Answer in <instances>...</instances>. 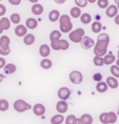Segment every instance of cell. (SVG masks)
I'll return each mask as SVG.
<instances>
[{
	"label": "cell",
	"instance_id": "obj_46",
	"mask_svg": "<svg viewBox=\"0 0 119 124\" xmlns=\"http://www.w3.org/2000/svg\"><path fill=\"white\" fill-rule=\"evenodd\" d=\"M115 23L117 24V25H119V14H118L117 16L115 17Z\"/></svg>",
	"mask_w": 119,
	"mask_h": 124
},
{
	"label": "cell",
	"instance_id": "obj_1",
	"mask_svg": "<svg viewBox=\"0 0 119 124\" xmlns=\"http://www.w3.org/2000/svg\"><path fill=\"white\" fill-rule=\"evenodd\" d=\"M110 43V36L108 34H100L97 38V42L94 46V54L95 56L104 57L108 53V46Z\"/></svg>",
	"mask_w": 119,
	"mask_h": 124
},
{
	"label": "cell",
	"instance_id": "obj_4",
	"mask_svg": "<svg viewBox=\"0 0 119 124\" xmlns=\"http://www.w3.org/2000/svg\"><path fill=\"white\" fill-rule=\"evenodd\" d=\"M14 109L18 111V113H23V111H26L32 108V105L30 103H27L22 99H19V100H16L14 102Z\"/></svg>",
	"mask_w": 119,
	"mask_h": 124
},
{
	"label": "cell",
	"instance_id": "obj_31",
	"mask_svg": "<svg viewBox=\"0 0 119 124\" xmlns=\"http://www.w3.org/2000/svg\"><path fill=\"white\" fill-rule=\"evenodd\" d=\"M10 107V104L8 102L5 100V99H1L0 100V111H7Z\"/></svg>",
	"mask_w": 119,
	"mask_h": 124
},
{
	"label": "cell",
	"instance_id": "obj_42",
	"mask_svg": "<svg viewBox=\"0 0 119 124\" xmlns=\"http://www.w3.org/2000/svg\"><path fill=\"white\" fill-rule=\"evenodd\" d=\"M58 42H59V41H58ZM58 42H52V43H51V47L54 49V51H59V49H60Z\"/></svg>",
	"mask_w": 119,
	"mask_h": 124
},
{
	"label": "cell",
	"instance_id": "obj_54",
	"mask_svg": "<svg viewBox=\"0 0 119 124\" xmlns=\"http://www.w3.org/2000/svg\"><path fill=\"white\" fill-rule=\"evenodd\" d=\"M117 115H118V116H119V107H118V111H117Z\"/></svg>",
	"mask_w": 119,
	"mask_h": 124
},
{
	"label": "cell",
	"instance_id": "obj_48",
	"mask_svg": "<svg viewBox=\"0 0 119 124\" xmlns=\"http://www.w3.org/2000/svg\"><path fill=\"white\" fill-rule=\"evenodd\" d=\"M4 78H5V76H4V75H2V74H0V83L3 81Z\"/></svg>",
	"mask_w": 119,
	"mask_h": 124
},
{
	"label": "cell",
	"instance_id": "obj_3",
	"mask_svg": "<svg viewBox=\"0 0 119 124\" xmlns=\"http://www.w3.org/2000/svg\"><path fill=\"white\" fill-rule=\"evenodd\" d=\"M118 115L114 111H109V113H102L99 116V121L102 124H113L117 121Z\"/></svg>",
	"mask_w": 119,
	"mask_h": 124
},
{
	"label": "cell",
	"instance_id": "obj_2",
	"mask_svg": "<svg viewBox=\"0 0 119 124\" xmlns=\"http://www.w3.org/2000/svg\"><path fill=\"white\" fill-rule=\"evenodd\" d=\"M59 23H60V32L61 33H71L73 30V24H72L71 18L68 15H61L59 18Z\"/></svg>",
	"mask_w": 119,
	"mask_h": 124
},
{
	"label": "cell",
	"instance_id": "obj_11",
	"mask_svg": "<svg viewBox=\"0 0 119 124\" xmlns=\"http://www.w3.org/2000/svg\"><path fill=\"white\" fill-rule=\"evenodd\" d=\"M15 34L18 37H24L27 35V27H26V25H22V24H18V25L15 27Z\"/></svg>",
	"mask_w": 119,
	"mask_h": 124
},
{
	"label": "cell",
	"instance_id": "obj_41",
	"mask_svg": "<svg viewBox=\"0 0 119 124\" xmlns=\"http://www.w3.org/2000/svg\"><path fill=\"white\" fill-rule=\"evenodd\" d=\"M5 13H7V8L3 4H0V17L4 16Z\"/></svg>",
	"mask_w": 119,
	"mask_h": 124
},
{
	"label": "cell",
	"instance_id": "obj_53",
	"mask_svg": "<svg viewBox=\"0 0 119 124\" xmlns=\"http://www.w3.org/2000/svg\"><path fill=\"white\" fill-rule=\"evenodd\" d=\"M116 65H117V66H119V58H118V60L116 61Z\"/></svg>",
	"mask_w": 119,
	"mask_h": 124
},
{
	"label": "cell",
	"instance_id": "obj_36",
	"mask_svg": "<svg viewBox=\"0 0 119 124\" xmlns=\"http://www.w3.org/2000/svg\"><path fill=\"white\" fill-rule=\"evenodd\" d=\"M10 42H11V40L8 36H1V38H0V44L10 47Z\"/></svg>",
	"mask_w": 119,
	"mask_h": 124
},
{
	"label": "cell",
	"instance_id": "obj_14",
	"mask_svg": "<svg viewBox=\"0 0 119 124\" xmlns=\"http://www.w3.org/2000/svg\"><path fill=\"white\" fill-rule=\"evenodd\" d=\"M65 121V118L63 117V115L61 114H57L54 115L51 118V124H62Z\"/></svg>",
	"mask_w": 119,
	"mask_h": 124
},
{
	"label": "cell",
	"instance_id": "obj_15",
	"mask_svg": "<svg viewBox=\"0 0 119 124\" xmlns=\"http://www.w3.org/2000/svg\"><path fill=\"white\" fill-rule=\"evenodd\" d=\"M106 84L109 85L110 88L115 89L118 87V80H117V78H115V77H113V76L108 77V78H106Z\"/></svg>",
	"mask_w": 119,
	"mask_h": 124
},
{
	"label": "cell",
	"instance_id": "obj_32",
	"mask_svg": "<svg viewBox=\"0 0 119 124\" xmlns=\"http://www.w3.org/2000/svg\"><path fill=\"white\" fill-rule=\"evenodd\" d=\"M10 20H11V22H12V23H14V24H19L20 20H21L20 15H19V14H17V13L12 14V15H11V17H10Z\"/></svg>",
	"mask_w": 119,
	"mask_h": 124
},
{
	"label": "cell",
	"instance_id": "obj_39",
	"mask_svg": "<svg viewBox=\"0 0 119 124\" xmlns=\"http://www.w3.org/2000/svg\"><path fill=\"white\" fill-rule=\"evenodd\" d=\"M75 3H76V5L78 8H85L87 3H89V1L87 0H75Z\"/></svg>",
	"mask_w": 119,
	"mask_h": 124
},
{
	"label": "cell",
	"instance_id": "obj_10",
	"mask_svg": "<svg viewBox=\"0 0 119 124\" xmlns=\"http://www.w3.org/2000/svg\"><path fill=\"white\" fill-rule=\"evenodd\" d=\"M68 105L65 101H62V100H59L56 104V110L58 111V114H64L68 111Z\"/></svg>",
	"mask_w": 119,
	"mask_h": 124
},
{
	"label": "cell",
	"instance_id": "obj_49",
	"mask_svg": "<svg viewBox=\"0 0 119 124\" xmlns=\"http://www.w3.org/2000/svg\"><path fill=\"white\" fill-rule=\"evenodd\" d=\"M3 31H4V30H3V27H2V25H1V23H0V35H1V34H2V33H3Z\"/></svg>",
	"mask_w": 119,
	"mask_h": 124
},
{
	"label": "cell",
	"instance_id": "obj_12",
	"mask_svg": "<svg viewBox=\"0 0 119 124\" xmlns=\"http://www.w3.org/2000/svg\"><path fill=\"white\" fill-rule=\"evenodd\" d=\"M105 14L109 18H115L118 15V8L116 5H109V8H106Z\"/></svg>",
	"mask_w": 119,
	"mask_h": 124
},
{
	"label": "cell",
	"instance_id": "obj_22",
	"mask_svg": "<svg viewBox=\"0 0 119 124\" xmlns=\"http://www.w3.org/2000/svg\"><path fill=\"white\" fill-rule=\"evenodd\" d=\"M16 70H17V67L13 63H8V64H7V65L4 66V73L8 74V75H12V74H14L15 72H16Z\"/></svg>",
	"mask_w": 119,
	"mask_h": 124
},
{
	"label": "cell",
	"instance_id": "obj_33",
	"mask_svg": "<svg viewBox=\"0 0 119 124\" xmlns=\"http://www.w3.org/2000/svg\"><path fill=\"white\" fill-rule=\"evenodd\" d=\"M58 43H59V47H60L61 51H67V49L70 47V44H68V42L67 41V40H64V39H61Z\"/></svg>",
	"mask_w": 119,
	"mask_h": 124
},
{
	"label": "cell",
	"instance_id": "obj_51",
	"mask_svg": "<svg viewBox=\"0 0 119 124\" xmlns=\"http://www.w3.org/2000/svg\"><path fill=\"white\" fill-rule=\"evenodd\" d=\"M115 3H116V7L119 10V0H115Z\"/></svg>",
	"mask_w": 119,
	"mask_h": 124
},
{
	"label": "cell",
	"instance_id": "obj_43",
	"mask_svg": "<svg viewBox=\"0 0 119 124\" xmlns=\"http://www.w3.org/2000/svg\"><path fill=\"white\" fill-rule=\"evenodd\" d=\"M7 65V62H5V59L0 57V69H4V66Z\"/></svg>",
	"mask_w": 119,
	"mask_h": 124
},
{
	"label": "cell",
	"instance_id": "obj_47",
	"mask_svg": "<svg viewBox=\"0 0 119 124\" xmlns=\"http://www.w3.org/2000/svg\"><path fill=\"white\" fill-rule=\"evenodd\" d=\"M76 124H84L82 122V120L80 119V118H77V120H76Z\"/></svg>",
	"mask_w": 119,
	"mask_h": 124
},
{
	"label": "cell",
	"instance_id": "obj_9",
	"mask_svg": "<svg viewBox=\"0 0 119 124\" xmlns=\"http://www.w3.org/2000/svg\"><path fill=\"white\" fill-rule=\"evenodd\" d=\"M45 111H46L45 106L43 104H41V103H37V104L34 105V107H33L34 115H36V116H38V117L43 116V115L45 114Z\"/></svg>",
	"mask_w": 119,
	"mask_h": 124
},
{
	"label": "cell",
	"instance_id": "obj_52",
	"mask_svg": "<svg viewBox=\"0 0 119 124\" xmlns=\"http://www.w3.org/2000/svg\"><path fill=\"white\" fill-rule=\"evenodd\" d=\"M87 1H89L90 3H94V2H96L97 0H87Z\"/></svg>",
	"mask_w": 119,
	"mask_h": 124
},
{
	"label": "cell",
	"instance_id": "obj_24",
	"mask_svg": "<svg viewBox=\"0 0 119 124\" xmlns=\"http://www.w3.org/2000/svg\"><path fill=\"white\" fill-rule=\"evenodd\" d=\"M23 42H24V44H26V45H32L33 43L35 42V36H34L33 34H27L26 36H24Z\"/></svg>",
	"mask_w": 119,
	"mask_h": 124
},
{
	"label": "cell",
	"instance_id": "obj_20",
	"mask_svg": "<svg viewBox=\"0 0 119 124\" xmlns=\"http://www.w3.org/2000/svg\"><path fill=\"white\" fill-rule=\"evenodd\" d=\"M103 59H104L105 65H111L114 62H116V57L113 54H106L104 57H103Z\"/></svg>",
	"mask_w": 119,
	"mask_h": 124
},
{
	"label": "cell",
	"instance_id": "obj_55",
	"mask_svg": "<svg viewBox=\"0 0 119 124\" xmlns=\"http://www.w3.org/2000/svg\"><path fill=\"white\" fill-rule=\"evenodd\" d=\"M118 58H119V49H118Z\"/></svg>",
	"mask_w": 119,
	"mask_h": 124
},
{
	"label": "cell",
	"instance_id": "obj_18",
	"mask_svg": "<svg viewBox=\"0 0 119 124\" xmlns=\"http://www.w3.org/2000/svg\"><path fill=\"white\" fill-rule=\"evenodd\" d=\"M108 88H109V85L106 84V82H98L97 83V85H96V89H97V92L100 93V94H102V93H105L106 91H108Z\"/></svg>",
	"mask_w": 119,
	"mask_h": 124
},
{
	"label": "cell",
	"instance_id": "obj_28",
	"mask_svg": "<svg viewBox=\"0 0 119 124\" xmlns=\"http://www.w3.org/2000/svg\"><path fill=\"white\" fill-rule=\"evenodd\" d=\"M40 65H41V67L42 69H44V70H50L52 67L53 63H52V61L50 60V59L45 58V59H43V60L40 62Z\"/></svg>",
	"mask_w": 119,
	"mask_h": 124
},
{
	"label": "cell",
	"instance_id": "obj_37",
	"mask_svg": "<svg viewBox=\"0 0 119 124\" xmlns=\"http://www.w3.org/2000/svg\"><path fill=\"white\" fill-rule=\"evenodd\" d=\"M110 70H111V74H112L113 77H115V78H119V66L112 65Z\"/></svg>",
	"mask_w": 119,
	"mask_h": 124
},
{
	"label": "cell",
	"instance_id": "obj_27",
	"mask_svg": "<svg viewBox=\"0 0 119 124\" xmlns=\"http://www.w3.org/2000/svg\"><path fill=\"white\" fill-rule=\"evenodd\" d=\"M0 23H1L2 27H3V30H10L11 27V20L8 19L7 17H3L2 19H0Z\"/></svg>",
	"mask_w": 119,
	"mask_h": 124
},
{
	"label": "cell",
	"instance_id": "obj_5",
	"mask_svg": "<svg viewBox=\"0 0 119 124\" xmlns=\"http://www.w3.org/2000/svg\"><path fill=\"white\" fill-rule=\"evenodd\" d=\"M84 30L83 29H76L75 31H72L70 33V40L75 43H81L83 37H84Z\"/></svg>",
	"mask_w": 119,
	"mask_h": 124
},
{
	"label": "cell",
	"instance_id": "obj_6",
	"mask_svg": "<svg viewBox=\"0 0 119 124\" xmlns=\"http://www.w3.org/2000/svg\"><path fill=\"white\" fill-rule=\"evenodd\" d=\"M70 80L73 84L78 85L82 82L83 76H82V74H81L80 72H78V70H73V72L70 74Z\"/></svg>",
	"mask_w": 119,
	"mask_h": 124
},
{
	"label": "cell",
	"instance_id": "obj_56",
	"mask_svg": "<svg viewBox=\"0 0 119 124\" xmlns=\"http://www.w3.org/2000/svg\"><path fill=\"white\" fill-rule=\"evenodd\" d=\"M0 1H1V0H0Z\"/></svg>",
	"mask_w": 119,
	"mask_h": 124
},
{
	"label": "cell",
	"instance_id": "obj_38",
	"mask_svg": "<svg viewBox=\"0 0 119 124\" xmlns=\"http://www.w3.org/2000/svg\"><path fill=\"white\" fill-rule=\"evenodd\" d=\"M97 4L100 8H109V0H97Z\"/></svg>",
	"mask_w": 119,
	"mask_h": 124
},
{
	"label": "cell",
	"instance_id": "obj_19",
	"mask_svg": "<svg viewBox=\"0 0 119 124\" xmlns=\"http://www.w3.org/2000/svg\"><path fill=\"white\" fill-rule=\"evenodd\" d=\"M32 13L34 15H37V16H39V15H41L43 13V7H42L41 4H39V3L33 4V7H32Z\"/></svg>",
	"mask_w": 119,
	"mask_h": 124
},
{
	"label": "cell",
	"instance_id": "obj_17",
	"mask_svg": "<svg viewBox=\"0 0 119 124\" xmlns=\"http://www.w3.org/2000/svg\"><path fill=\"white\" fill-rule=\"evenodd\" d=\"M59 18H60V14H59V11L57 10H53L50 12L49 14V20L52 21V22H56Z\"/></svg>",
	"mask_w": 119,
	"mask_h": 124
},
{
	"label": "cell",
	"instance_id": "obj_25",
	"mask_svg": "<svg viewBox=\"0 0 119 124\" xmlns=\"http://www.w3.org/2000/svg\"><path fill=\"white\" fill-rule=\"evenodd\" d=\"M80 119L82 120V122L84 124H92L93 123V117L90 114H83L81 115Z\"/></svg>",
	"mask_w": 119,
	"mask_h": 124
},
{
	"label": "cell",
	"instance_id": "obj_23",
	"mask_svg": "<svg viewBox=\"0 0 119 124\" xmlns=\"http://www.w3.org/2000/svg\"><path fill=\"white\" fill-rule=\"evenodd\" d=\"M81 15H82V13H81V8H78V7H74L71 8V16L73 18H79L81 17Z\"/></svg>",
	"mask_w": 119,
	"mask_h": 124
},
{
	"label": "cell",
	"instance_id": "obj_50",
	"mask_svg": "<svg viewBox=\"0 0 119 124\" xmlns=\"http://www.w3.org/2000/svg\"><path fill=\"white\" fill-rule=\"evenodd\" d=\"M29 1H30V2H32V3H34V4H36L37 2L39 1V0H29Z\"/></svg>",
	"mask_w": 119,
	"mask_h": 124
},
{
	"label": "cell",
	"instance_id": "obj_29",
	"mask_svg": "<svg viewBox=\"0 0 119 124\" xmlns=\"http://www.w3.org/2000/svg\"><path fill=\"white\" fill-rule=\"evenodd\" d=\"M80 20L83 24H89V23H91V21H92V16L87 13H84V14L81 15Z\"/></svg>",
	"mask_w": 119,
	"mask_h": 124
},
{
	"label": "cell",
	"instance_id": "obj_26",
	"mask_svg": "<svg viewBox=\"0 0 119 124\" xmlns=\"http://www.w3.org/2000/svg\"><path fill=\"white\" fill-rule=\"evenodd\" d=\"M92 32L95 33V34H99L100 32H101V29H102V25L101 23L99 22V21H96V22H93L92 24Z\"/></svg>",
	"mask_w": 119,
	"mask_h": 124
},
{
	"label": "cell",
	"instance_id": "obj_44",
	"mask_svg": "<svg viewBox=\"0 0 119 124\" xmlns=\"http://www.w3.org/2000/svg\"><path fill=\"white\" fill-rule=\"evenodd\" d=\"M8 2L12 5H19L21 3V0H8Z\"/></svg>",
	"mask_w": 119,
	"mask_h": 124
},
{
	"label": "cell",
	"instance_id": "obj_30",
	"mask_svg": "<svg viewBox=\"0 0 119 124\" xmlns=\"http://www.w3.org/2000/svg\"><path fill=\"white\" fill-rule=\"evenodd\" d=\"M93 62L96 66L104 65V59H103V57H99V56H95L94 59H93Z\"/></svg>",
	"mask_w": 119,
	"mask_h": 124
},
{
	"label": "cell",
	"instance_id": "obj_40",
	"mask_svg": "<svg viewBox=\"0 0 119 124\" xmlns=\"http://www.w3.org/2000/svg\"><path fill=\"white\" fill-rule=\"evenodd\" d=\"M93 80H95L97 82H101L102 81V75L99 73L95 74V75H93Z\"/></svg>",
	"mask_w": 119,
	"mask_h": 124
},
{
	"label": "cell",
	"instance_id": "obj_16",
	"mask_svg": "<svg viewBox=\"0 0 119 124\" xmlns=\"http://www.w3.org/2000/svg\"><path fill=\"white\" fill-rule=\"evenodd\" d=\"M61 38V32H59V31H53L50 34V40H51V42H58L60 41Z\"/></svg>",
	"mask_w": 119,
	"mask_h": 124
},
{
	"label": "cell",
	"instance_id": "obj_21",
	"mask_svg": "<svg viewBox=\"0 0 119 124\" xmlns=\"http://www.w3.org/2000/svg\"><path fill=\"white\" fill-rule=\"evenodd\" d=\"M26 25L27 29L34 30V29L37 27V25H38V21H37L36 19H34V18H29V19H26Z\"/></svg>",
	"mask_w": 119,
	"mask_h": 124
},
{
	"label": "cell",
	"instance_id": "obj_35",
	"mask_svg": "<svg viewBox=\"0 0 119 124\" xmlns=\"http://www.w3.org/2000/svg\"><path fill=\"white\" fill-rule=\"evenodd\" d=\"M11 53V48L8 46H4L2 44H0V55L2 56H8Z\"/></svg>",
	"mask_w": 119,
	"mask_h": 124
},
{
	"label": "cell",
	"instance_id": "obj_7",
	"mask_svg": "<svg viewBox=\"0 0 119 124\" xmlns=\"http://www.w3.org/2000/svg\"><path fill=\"white\" fill-rule=\"evenodd\" d=\"M57 94H58V98L60 99V100L65 101V100H68V99L70 98L71 91H70V88H68V87H65V86H63V87L59 88V91H58Z\"/></svg>",
	"mask_w": 119,
	"mask_h": 124
},
{
	"label": "cell",
	"instance_id": "obj_45",
	"mask_svg": "<svg viewBox=\"0 0 119 124\" xmlns=\"http://www.w3.org/2000/svg\"><path fill=\"white\" fill-rule=\"evenodd\" d=\"M54 1L57 4H62V3H64V2H65V0H54Z\"/></svg>",
	"mask_w": 119,
	"mask_h": 124
},
{
	"label": "cell",
	"instance_id": "obj_13",
	"mask_svg": "<svg viewBox=\"0 0 119 124\" xmlns=\"http://www.w3.org/2000/svg\"><path fill=\"white\" fill-rule=\"evenodd\" d=\"M39 54L42 56L43 58H48L50 54H51V48L48 44H42L39 47Z\"/></svg>",
	"mask_w": 119,
	"mask_h": 124
},
{
	"label": "cell",
	"instance_id": "obj_34",
	"mask_svg": "<svg viewBox=\"0 0 119 124\" xmlns=\"http://www.w3.org/2000/svg\"><path fill=\"white\" fill-rule=\"evenodd\" d=\"M76 120L77 118L74 115H68V116L65 118V124H76Z\"/></svg>",
	"mask_w": 119,
	"mask_h": 124
},
{
	"label": "cell",
	"instance_id": "obj_8",
	"mask_svg": "<svg viewBox=\"0 0 119 124\" xmlns=\"http://www.w3.org/2000/svg\"><path fill=\"white\" fill-rule=\"evenodd\" d=\"M95 41L91 38L89 36H84L82 41H81V46H82V48L84 49H89L91 47H93V46H95Z\"/></svg>",
	"mask_w": 119,
	"mask_h": 124
}]
</instances>
